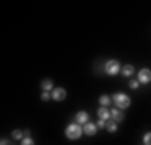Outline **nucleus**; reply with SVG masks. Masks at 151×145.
<instances>
[{
	"mask_svg": "<svg viewBox=\"0 0 151 145\" xmlns=\"http://www.w3.org/2000/svg\"><path fill=\"white\" fill-rule=\"evenodd\" d=\"M82 134H84V129H82L81 124H77V123H73V124H69L66 128V137L71 140H77Z\"/></svg>",
	"mask_w": 151,
	"mask_h": 145,
	"instance_id": "1",
	"label": "nucleus"
},
{
	"mask_svg": "<svg viewBox=\"0 0 151 145\" xmlns=\"http://www.w3.org/2000/svg\"><path fill=\"white\" fill-rule=\"evenodd\" d=\"M113 102L119 110H127V108L130 107V99H129L125 94H114Z\"/></svg>",
	"mask_w": 151,
	"mask_h": 145,
	"instance_id": "2",
	"label": "nucleus"
},
{
	"mask_svg": "<svg viewBox=\"0 0 151 145\" xmlns=\"http://www.w3.org/2000/svg\"><path fill=\"white\" fill-rule=\"evenodd\" d=\"M121 70L122 68H121V65L117 60H108L105 63V71H106V74H109V76H116Z\"/></svg>",
	"mask_w": 151,
	"mask_h": 145,
	"instance_id": "3",
	"label": "nucleus"
},
{
	"mask_svg": "<svg viewBox=\"0 0 151 145\" xmlns=\"http://www.w3.org/2000/svg\"><path fill=\"white\" fill-rule=\"evenodd\" d=\"M138 82L140 84H150L151 82V71L148 68H143V70L138 72Z\"/></svg>",
	"mask_w": 151,
	"mask_h": 145,
	"instance_id": "4",
	"label": "nucleus"
},
{
	"mask_svg": "<svg viewBox=\"0 0 151 145\" xmlns=\"http://www.w3.org/2000/svg\"><path fill=\"white\" fill-rule=\"evenodd\" d=\"M52 97H53V100L61 102V100H64V99H66V90H64L63 87H56V89H53Z\"/></svg>",
	"mask_w": 151,
	"mask_h": 145,
	"instance_id": "5",
	"label": "nucleus"
},
{
	"mask_svg": "<svg viewBox=\"0 0 151 145\" xmlns=\"http://www.w3.org/2000/svg\"><path fill=\"white\" fill-rule=\"evenodd\" d=\"M82 129H84V134H87L88 137H92V136H95V134H96V129H98V128H96V124H92V123L88 121L87 124H84V128H82Z\"/></svg>",
	"mask_w": 151,
	"mask_h": 145,
	"instance_id": "6",
	"label": "nucleus"
},
{
	"mask_svg": "<svg viewBox=\"0 0 151 145\" xmlns=\"http://www.w3.org/2000/svg\"><path fill=\"white\" fill-rule=\"evenodd\" d=\"M76 123L77 124H87L88 123V113L87 111H79L77 115H76Z\"/></svg>",
	"mask_w": 151,
	"mask_h": 145,
	"instance_id": "7",
	"label": "nucleus"
},
{
	"mask_svg": "<svg viewBox=\"0 0 151 145\" xmlns=\"http://www.w3.org/2000/svg\"><path fill=\"white\" fill-rule=\"evenodd\" d=\"M96 115H98V119H103V121H109V118H111V111L106 107H101Z\"/></svg>",
	"mask_w": 151,
	"mask_h": 145,
	"instance_id": "8",
	"label": "nucleus"
},
{
	"mask_svg": "<svg viewBox=\"0 0 151 145\" xmlns=\"http://www.w3.org/2000/svg\"><path fill=\"white\" fill-rule=\"evenodd\" d=\"M111 118H113V121H116V123L124 121V115H122L121 110H113L111 111Z\"/></svg>",
	"mask_w": 151,
	"mask_h": 145,
	"instance_id": "9",
	"label": "nucleus"
},
{
	"mask_svg": "<svg viewBox=\"0 0 151 145\" xmlns=\"http://www.w3.org/2000/svg\"><path fill=\"white\" fill-rule=\"evenodd\" d=\"M40 86H42V89H44V92H50V90L53 89V81L52 79H44Z\"/></svg>",
	"mask_w": 151,
	"mask_h": 145,
	"instance_id": "10",
	"label": "nucleus"
},
{
	"mask_svg": "<svg viewBox=\"0 0 151 145\" xmlns=\"http://www.w3.org/2000/svg\"><path fill=\"white\" fill-rule=\"evenodd\" d=\"M106 129H108V132H116L117 130V123L116 121H113V119H109V121H106Z\"/></svg>",
	"mask_w": 151,
	"mask_h": 145,
	"instance_id": "11",
	"label": "nucleus"
},
{
	"mask_svg": "<svg viewBox=\"0 0 151 145\" xmlns=\"http://www.w3.org/2000/svg\"><path fill=\"white\" fill-rule=\"evenodd\" d=\"M121 72H122V76H132L134 74V66H132V65H125L121 70Z\"/></svg>",
	"mask_w": 151,
	"mask_h": 145,
	"instance_id": "12",
	"label": "nucleus"
},
{
	"mask_svg": "<svg viewBox=\"0 0 151 145\" xmlns=\"http://www.w3.org/2000/svg\"><path fill=\"white\" fill-rule=\"evenodd\" d=\"M111 102H113V99L108 97V95H101V97H100V105H101V107H109Z\"/></svg>",
	"mask_w": 151,
	"mask_h": 145,
	"instance_id": "13",
	"label": "nucleus"
},
{
	"mask_svg": "<svg viewBox=\"0 0 151 145\" xmlns=\"http://www.w3.org/2000/svg\"><path fill=\"white\" fill-rule=\"evenodd\" d=\"M12 136H13V139H16V140H23L24 139V132H23V130H19V129H16V130H13V134H12Z\"/></svg>",
	"mask_w": 151,
	"mask_h": 145,
	"instance_id": "14",
	"label": "nucleus"
},
{
	"mask_svg": "<svg viewBox=\"0 0 151 145\" xmlns=\"http://www.w3.org/2000/svg\"><path fill=\"white\" fill-rule=\"evenodd\" d=\"M143 145H151V132H146L143 136Z\"/></svg>",
	"mask_w": 151,
	"mask_h": 145,
	"instance_id": "15",
	"label": "nucleus"
},
{
	"mask_svg": "<svg viewBox=\"0 0 151 145\" xmlns=\"http://www.w3.org/2000/svg\"><path fill=\"white\" fill-rule=\"evenodd\" d=\"M21 145H35V142L31 139V137H24V139L21 140Z\"/></svg>",
	"mask_w": 151,
	"mask_h": 145,
	"instance_id": "16",
	"label": "nucleus"
},
{
	"mask_svg": "<svg viewBox=\"0 0 151 145\" xmlns=\"http://www.w3.org/2000/svg\"><path fill=\"white\" fill-rule=\"evenodd\" d=\"M138 84H140V82H138V79H137V81H130V82H129L130 89H138Z\"/></svg>",
	"mask_w": 151,
	"mask_h": 145,
	"instance_id": "17",
	"label": "nucleus"
},
{
	"mask_svg": "<svg viewBox=\"0 0 151 145\" xmlns=\"http://www.w3.org/2000/svg\"><path fill=\"white\" fill-rule=\"evenodd\" d=\"M96 128H100V129L106 128V121H103V119H98V123H96Z\"/></svg>",
	"mask_w": 151,
	"mask_h": 145,
	"instance_id": "18",
	"label": "nucleus"
},
{
	"mask_svg": "<svg viewBox=\"0 0 151 145\" xmlns=\"http://www.w3.org/2000/svg\"><path fill=\"white\" fill-rule=\"evenodd\" d=\"M50 97H52V95H50L48 92H44V94H42V100H44V102H47V100L50 99Z\"/></svg>",
	"mask_w": 151,
	"mask_h": 145,
	"instance_id": "19",
	"label": "nucleus"
},
{
	"mask_svg": "<svg viewBox=\"0 0 151 145\" xmlns=\"http://www.w3.org/2000/svg\"><path fill=\"white\" fill-rule=\"evenodd\" d=\"M2 145H15V144L10 142V140H5V139H3V140H2Z\"/></svg>",
	"mask_w": 151,
	"mask_h": 145,
	"instance_id": "20",
	"label": "nucleus"
}]
</instances>
